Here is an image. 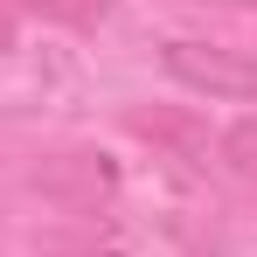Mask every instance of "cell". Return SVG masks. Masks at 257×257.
<instances>
[{
	"label": "cell",
	"mask_w": 257,
	"mask_h": 257,
	"mask_svg": "<svg viewBox=\"0 0 257 257\" xmlns=\"http://www.w3.org/2000/svg\"><path fill=\"white\" fill-rule=\"evenodd\" d=\"M174 84L209 90V97H257V56L243 49H215V42H167L160 49Z\"/></svg>",
	"instance_id": "obj_1"
},
{
	"label": "cell",
	"mask_w": 257,
	"mask_h": 257,
	"mask_svg": "<svg viewBox=\"0 0 257 257\" xmlns=\"http://www.w3.org/2000/svg\"><path fill=\"white\" fill-rule=\"evenodd\" d=\"M125 132L160 139L174 160H202V153H209V125H202L195 111H125Z\"/></svg>",
	"instance_id": "obj_2"
},
{
	"label": "cell",
	"mask_w": 257,
	"mask_h": 257,
	"mask_svg": "<svg viewBox=\"0 0 257 257\" xmlns=\"http://www.w3.org/2000/svg\"><path fill=\"white\" fill-rule=\"evenodd\" d=\"M222 167L257 181V118H236V125L222 132Z\"/></svg>",
	"instance_id": "obj_3"
},
{
	"label": "cell",
	"mask_w": 257,
	"mask_h": 257,
	"mask_svg": "<svg viewBox=\"0 0 257 257\" xmlns=\"http://www.w3.org/2000/svg\"><path fill=\"white\" fill-rule=\"evenodd\" d=\"M28 7H42L56 21H70V28H97V21L111 14V0H28Z\"/></svg>",
	"instance_id": "obj_4"
},
{
	"label": "cell",
	"mask_w": 257,
	"mask_h": 257,
	"mask_svg": "<svg viewBox=\"0 0 257 257\" xmlns=\"http://www.w3.org/2000/svg\"><path fill=\"white\" fill-rule=\"evenodd\" d=\"M0 49H14V0H0Z\"/></svg>",
	"instance_id": "obj_5"
}]
</instances>
